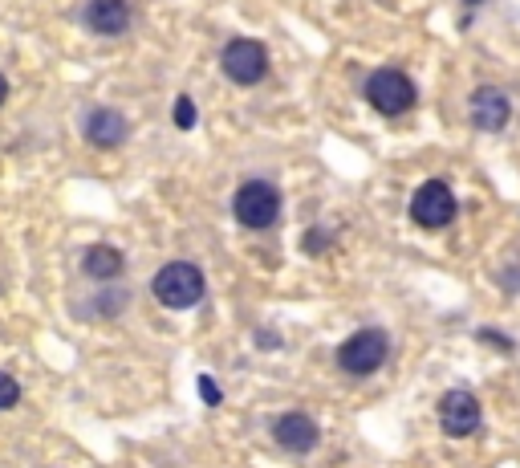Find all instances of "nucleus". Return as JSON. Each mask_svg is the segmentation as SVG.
Here are the masks:
<instances>
[{
  "label": "nucleus",
  "mask_w": 520,
  "mask_h": 468,
  "mask_svg": "<svg viewBox=\"0 0 520 468\" xmlns=\"http://www.w3.org/2000/svg\"><path fill=\"white\" fill-rule=\"evenodd\" d=\"M472 123L480 127V131H488V135H496V131H504L508 127V119H512V106H508V98L496 90V86H480L476 94H472Z\"/></svg>",
  "instance_id": "nucleus-9"
},
{
  "label": "nucleus",
  "mask_w": 520,
  "mask_h": 468,
  "mask_svg": "<svg viewBox=\"0 0 520 468\" xmlns=\"http://www.w3.org/2000/svg\"><path fill=\"white\" fill-rule=\"evenodd\" d=\"M439 428L447 436H455V440L472 436L480 428V403H476V395L472 391H447L439 399Z\"/></svg>",
  "instance_id": "nucleus-7"
},
{
  "label": "nucleus",
  "mask_w": 520,
  "mask_h": 468,
  "mask_svg": "<svg viewBox=\"0 0 520 468\" xmlns=\"http://www.w3.org/2000/svg\"><path fill=\"white\" fill-rule=\"evenodd\" d=\"M464 5H480V0H464Z\"/></svg>",
  "instance_id": "nucleus-17"
},
{
  "label": "nucleus",
  "mask_w": 520,
  "mask_h": 468,
  "mask_svg": "<svg viewBox=\"0 0 520 468\" xmlns=\"http://www.w3.org/2000/svg\"><path fill=\"white\" fill-rule=\"evenodd\" d=\"M5 102H9V78L0 74V106H5Z\"/></svg>",
  "instance_id": "nucleus-16"
},
{
  "label": "nucleus",
  "mask_w": 520,
  "mask_h": 468,
  "mask_svg": "<svg viewBox=\"0 0 520 468\" xmlns=\"http://www.w3.org/2000/svg\"><path fill=\"white\" fill-rule=\"evenodd\" d=\"M390 355V338L382 330H358L338 346V367L346 375H374Z\"/></svg>",
  "instance_id": "nucleus-4"
},
{
  "label": "nucleus",
  "mask_w": 520,
  "mask_h": 468,
  "mask_svg": "<svg viewBox=\"0 0 520 468\" xmlns=\"http://www.w3.org/2000/svg\"><path fill=\"white\" fill-rule=\"evenodd\" d=\"M415 82L403 74V70H374L366 78V102L386 114V119H399V114H407L415 106Z\"/></svg>",
  "instance_id": "nucleus-2"
},
{
  "label": "nucleus",
  "mask_w": 520,
  "mask_h": 468,
  "mask_svg": "<svg viewBox=\"0 0 520 468\" xmlns=\"http://www.w3.org/2000/svg\"><path fill=\"white\" fill-rule=\"evenodd\" d=\"M171 114H175V127H179V131H191V127H195V102H191L187 94L175 98V110H171Z\"/></svg>",
  "instance_id": "nucleus-14"
},
{
  "label": "nucleus",
  "mask_w": 520,
  "mask_h": 468,
  "mask_svg": "<svg viewBox=\"0 0 520 468\" xmlns=\"http://www.w3.org/2000/svg\"><path fill=\"white\" fill-rule=\"evenodd\" d=\"M17 403H21V383L9 371H0V412H9Z\"/></svg>",
  "instance_id": "nucleus-13"
},
{
  "label": "nucleus",
  "mask_w": 520,
  "mask_h": 468,
  "mask_svg": "<svg viewBox=\"0 0 520 468\" xmlns=\"http://www.w3.org/2000/svg\"><path fill=\"white\" fill-rule=\"evenodd\" d=\"M122 253L114 249V245H90L86 249V257H82V269H86V277H94V281H114L118 273H122Z\"/></svg>",
  "instance_id": "nucleus-12"
},
{
  "label": "nucleus",
  "mask_w": 520,
  "mask_h": 468,
  "mask_svg": "<svg viewBox=\"0 0 520 468\" xmlns=\"http://www.w3.org/2000/svg\"><path fill=\"white\" fill-rule=\"evenodd\" d=\"M151 294L167 310H187V306H195L204 298V273L195 265H187V261H171V265H163L155 273Z\"/></svg>",
  "instance_id": "nucleus-1"
},
{
  "label": "nucleus",
  "mask_w": 520,
  "mask_h": 468,
  "mask_svg": "<svg viewBox=\"0 0 520 468\" xmlns=\"http://www.w3.org/2000/svg\"><path fill=\"white\" fill-rule=\"evenodd\" d=\"M126 131H130V123H126V114H118V110H110V106H98V110H90L86 114V139L94 143V147H118L122 139H126Z\"/></svg>",
  "instance_id": "nucleus-11"
},
{
  "label": "nucleus",
  "mask_w": 520,
  "mask_h": 468,
  "mask_svg": "<svg viewBox=\"0 0 520 468\" xmlns=\"http://www.w3.org/2000/svg\"><path fill=\"white\" fill-rule=\"evenodd\" d=\"M411 220L419 228H443L455 220V196L443 180H427L415 196H411Z\"/></svg>",
  "instance_id": "nucleus-6"
},
{
  "label": "nucleus",
  "mask_w": 520,
  "mask_h": 468,
  "mask_svg": "<svg viewBox=\"0 0 520 468\" xmlns=\"http://www.w3.org/2000/svg\"><path fill=\"white\" fill-rule=\"evenodd\" d=\"M200 395H204V403H212V407H216V403H220V399H224V395H220V387H216V379H212V375H200Z\"/></svg>",
  "instance_id": "nucleus-15"
},
{
  "label": "nucleus",
  "mask_w": 520,
  "mask_h": 468,
  "mask_svg": "<svg viewBox=\"0 0 520 468\" xmlns=\"http://www.w3.org/2000/svg\"><path fill=\"white\" fill-rule=\"evenodd\" d=\"M317 424L305 416V412H285L277 424H273V440L281 444V448H289V452H297V456H305V452H313L317 448Z\"/></svg>",
  "instance_id": "nucleus-10"
},
{
  "label": "nucleus",
  "mask_w": 520,
  "mask_h": 468,
  "mask_svg": "<svg viewBox=\"0 0 520 468\" xmlns=\"http://www.w3.org/2000/svg\"><path fill=\"white\" fill-rule=\"evenodd\" d=\"M220 66L236 86H256L260 78L269 74V49L252 41V37H236L228 41V49L220 53Z\"/></svg>",
  "instance_id": "nucleus-5"
},
{
  "label": "nucleus",
  "mask_w": 520,
  "mask_h": 468,
  "mask_svg": "<svg viewBox=\"0 0 520 468\" xmlns=\"http://www.w3.org/2000/svg\"><path fill=\"white\" fill-rule=\"evenodd\" d=\"M232 212H236V220L244 228H269L281 216V192L269 180H248V184L236 188Z\"/></svg>",
  "instance_id": "nucleus-3"
},
{
  "label": "nucleus",
  "mask_w": 520,
  "mask_h": 468,
  "mask_svg": "<svg viewBox=\"0 0 520 468\" xmlns=\"http://www.w3.org/2000/svg\"><path fill=\"white\" fill-rule=\"evenodd\" d=\"M82 21L98 37H122L130 29V0H86Z\"/></svg>",
  "instance_id": "nucleus-8"
}]
</instances>
